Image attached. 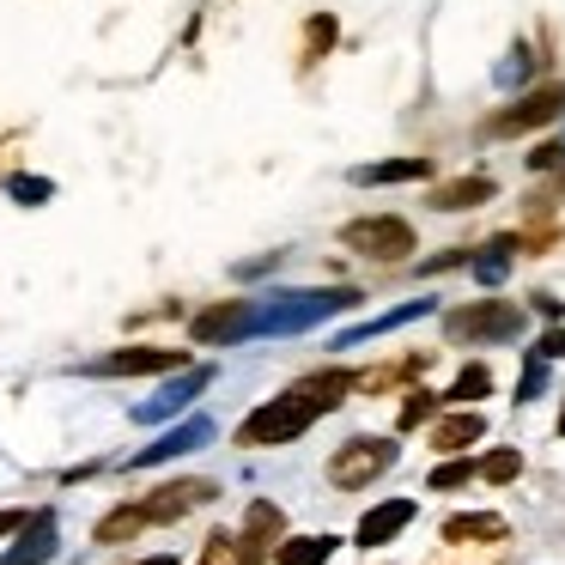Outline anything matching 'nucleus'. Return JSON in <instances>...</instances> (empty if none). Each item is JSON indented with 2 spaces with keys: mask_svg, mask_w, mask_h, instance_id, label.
Instances as JSON below:
<instances>
[{
  "mask_svg": "<svg viewBox=\"0 0 565 565\" xmlns=\"http://www.w3.org/2000/svg\"><path fill=\"white\" fill-rule=\"evenodd\" d=\"M329 43H334V19L329 13H317V19H310V25H305V55H298V62H322V55H329Z\"/></svg>",
  "mask_w": 565,
  "mask_h": 565,
  "instance_id": "obj_28",
  "label": "nucleus"
},
{
  "mask_svg": "<svg viewBox=\"0 0 565 565\" xmlns=\"http://www.w3.org/2000/svg\"><path fill=\"white\" fill-rule=\"evenodd\" d=\"M475 475L492 480V487H504V480L523 475V456H516V450H492V456H480V462H475Z\"/></svg>",
  "mask_w": 565,
  "mask_h": 565,
  "instance_id": "obj_27",
  "label": "nucleus"
},
{
  "mask_svg": "<svg viewBox=\"0 0 565 565\" xmlns=\"http://www.w3.org/2000/svg\"><path fill=\"white\" fill-rule=\"evenodd\" d=\"M286 535V511L274 499H256L244 511V529H237V565H268V553H274V541Z\"/></svg>",
  "mask_w": 565,
  "mask_h": 565,
  "instance_id": "obj_10",
  "label": "nucleus"
},
{
  "mask_svg": "<svg viewBox=\"0 0 565 565\" xmlns=\"http://www.w3.org/2000/svg\"><path fill=\"white\" fill-rule=\"evenodd\" d=\"M487 390H492V371L487 365H462L456 383H450V395H438V402H480Z\"/></svg>",
  "mask_w": 565,
  "mask_h": 565,
  "instance_id": "obj_24",
  "label": "nucleus"
},
{
  "mask_svg": "<svg viewBox=\"0 0 565 565\" xmlns=\"http://www.w3.org/2000/svg\"><path fill=\"white\" fill-rule=\"evenodd\" d=\"M431 159H383V164H353L359 189H383V183H426Z\"/></svg>",
  "mask_w": 565,
  "mask_h": 565,
  "instance_id": "obj_20",
  "label": "nucleus"
},
{
  "mask_svg": "<svg viewBox=\"0 0 565 565\" xmlns=\"http://www.w3.org/2000/svg\"><path fill=\"white\" fill-rule=\"evenodd\" d=\"M431 305H438V298H414V305H395V310H383V317H371V322H359V329H347L334 347H341V353H347V347H365V341H377V334L402 329V322H419V317H431Z\"/></svg>",
  "mask_w": 565,
  "mask_h": 565,
  "instance_id": "obj_15",
  "label": "nucleus"
},
{
  "mask_svg": "<svg viewBox=\"0 0 565 565\" xmlns=\"http://www.w3.org/2000/svg\"><path fill=\"white\" fill-rule=\"evenodd\" d=\"M189 353H177V347H122V353H104L92 359V377H164V371H183Z\"/></svg>",
  "mask_w": 565,
  "mask_h": 565,
  "instance_id": "obj_9",
  "label": "nucleus"
},
{
  "mask_svg": "<svg viewBox=\"0 0 565 565\" xmlns=\"http://www.w3.org/2000/svg\"><path fill=\"white\" fill-rule=\"evenodd\" d=\"M341 244L365 262H407L414 256V225H407L402 213H377V220L341 225Z\"/></svg>",
  "mask_w": 565,
  "mask_h": 565,
  "instance_id": "obj_6",
  "label": "nucleus"
},
{
  "mask_svg": "<svg viewBox=\"0 0 565 565\" xmlns=\"http://www.w3.org/2000/svg\"><path fill=\"white\" fill-rule=\"evenodd\" d=\"M201 444H213V419H183L177 431H164L159 444H147V450L128 456V468H152V462H171V456H189L201 450Z\"/></svg>",
  "mask_w": 565,
  "mask_h": 565,
  "instance_id": "obj_13",
  "label": "nucleus"
},
{
  "mask_svg": "<svg viewBox=\"0 0 565 565\" xmlns=\"http://www.w3.org/2000/svg\"><path fill=\"white\" fill-rule=\"evenodd\" d=\"M431 414H438V395H431V390H407L402 414H395V431H414V426H426Z\"/></svg>",
  "mask_w": 565,
  "mask_h": 565,
  "instance_id": "obj_26",
  "label": "nucleus"
},
{
  "mask_svg": "<svg viewBox=\"0 0 565 565\" xmlns=\"http://www.w3.org/2000/svg\"><path fill=\"white\" fill-rule=\"evenodd\" d=\"M334 547H341L334 535H286L274 541V565H329Z\"/></svg>",
  "mask_w": 565,
  "mask_h": 565,
  "instance_id": "obj_22",
  "label": "nucleus"
},
{
  "mask_svg": "<svg viewBox=\"0 0 565 565\" xmlns=\"http://www.w3.org/2000/svg\"><path fill=\"white\" fill-rule=\"evenodd\" d=\"M559 353H565V322H553V329L535 341V359H559Z\"/></svg>",
  "mask_w": 565,
  "mask_h": 565,
  "instance_id": "obj_33",
  "label": "nucleus"
},
{
  "mask_svg": "<svg viewBox=\"0 0 565 565\" xmlns=\"http://www.w3.org/2000/svg\"><path fill=\"white\" fill-rule=\"evenodd\" d=\"M13 547L0 553V565H43L55 559V511L43 504V511H25V523L13 529Z\"/></svg>",
  "mask_w": 565,
  "mask_h": 565,
  "instance_id": "obj_11",
  "label": "nucleus"
},
{
  "mask_svg": "<svg viewBox=\"0 0 565 565\" xmlns=\"http://www.w3.org/2000/svg\"><path fill=\"white\" fill-rule=\"evenodd\" d=\"M559 438H565V402H559Z\"/></svg>",
  "mask_w": 565,
  "mask_h": 565,
  "instance_id": "obj_38",
  "label": "nucleus"
},
{
  "mask_svg": "<svg viewBox=\"0 0 565 565\" xmlns=\"http://www.w3.org/2000/svg\"><path fill=\"white\" fill-rule=\"evenodd\" d=\"M468 262V249H444V256H431L426 262V274H444V268H462Z\"/></svg>",
  "mask_w": 565,
  "mask_h": 565,
  "instance_id": "obj_34",
  "label": "nucleus"
},
{
  "mask_svg": "<svg viewBox=\"0 0 565 565\" xmlns=\"http://www.w3.org/2000/svg\"><path fill=\"white\" fill-rule=\"evenodd\" d=\"M359 292L353 286H322V292H274L256 298V334H298V329H317V322L353 310Z\"/></svg>",
  "mask_w": 565,
  "mask_h": 565,
  "instance_id": "obj_2",
  "label": "nucleus"
},
{
  "mask_svg": "<svg viewBox=\"0 0 565 565\" xmlns=\"http://www.w3.org/2000/svg\"><path fill=\"white\" fill-rule=\"evenodd\" d=\"M487 438V419L475 414V407H462V414H444L438 426H431V450H444V456H462L468 444H480Z\"/></svg>",
  "mask_w": 565,
  "mask_h": 565,
  "instance_id": "obj_18",
  "label": "nucleus"
},
{
  "mask_svg": "<svg viewBox=\"0 0 565 565\" xmlns=\"http://www.w3.org/2000/svg\"><path fill=\"white\" fill-rule=\"evenodd\" d=\"M395 438H371V431H359V438H347L341 450L329 456V487L341 492H365L371 480H383L395 468Z\"/></svg>",
  "mask_w": 565,
  "mask_h": 565,
  "instance_id": "obj_5",
  "label": "nucleus"
},
{
  "mask_svg": "<svg viewBox=\"0 0 565 565\" xmlns=\"http://www.w3.org/2000/svg\"><path fill=\"white\" fill-rule=\"evenodd\" d=\"M468 480H475V462H468V456H444V462L431 468L426 487L431 492H456V487H468Z\"/></svg>",
  "mask_w": 565,
  "mask_h": 565,
  "instance_id": "obj_25",
  "label": "nucleus"
},
{
  "mask_svg": "<svg viewBox=\"0 0 565 565\" xmlns=\"http://www.w3.org/2000/svg\"><path fill=\"white\" fill-rule=\"evenodd\" d=\"M541 390H547V359H535V353H529L523 377H516V402H535Z\"/></svg>",
  "mask_w": 565,
  "mask_h": 565,
  "instance_id": "obj_30",
  "label": "nucleus"
},
{
  "mask_svg": "<svg viewBox=\"0 0 565 565\" xmlns=\"http://www.w3.org/2000/svg\"><path fill=\"white\" fill-rule=\"evenodd\" d=\"M201 347H237L256 334V298H225V305H207L195 322H189Z\"/></svg>",
  "mask_w": 565,
  "mask_h": 565,
  "instance_id": "obj_8",
  "label": "nucleus"
},
{
  "mask_svg": "<svg viewBox=\"0 0 565 565\" xmlns=\"http://www.w3.org/2000/svg\"><path fill=\"white\" fill-rule=\"evenodd\" d=\"M317 407L305 402L298 390H286V395H274V402H262L256 414L237 426V444L244 450H268V444H292V438H305L310 426H317Z\"/></svg>",
  "mask_w": 565,
  "mask_h": 565,
  "instance_id": "obj_3",
  "label": "nucleus"
},
{
  "mask_svg": "<svg viewBox=\"0 0 565 565\" xmlns=\"http://www.w3.org/2000/svg\"><path fill=\"white\" fill-rule=\"evenodd\" d=\"M559 164H565V140H547V147H535L529 171H559Z\"/></svg>",
  "mask_w": 565,
  "mask_h": 565,
  "instance_id": "obj_32",
  "label": "nucleus"
},
{
  "mask_svg": "<svg viewBox=\"0 0 565 565\" xmlns=\"http://www.w3.org/2000/svg\"><path fill=\"white\" fill-rule=\"evenodd\" d=\"M207 383H213V371H201V365L189 371V365H183V371H177V383H164V390L152 395V402H140V407H135V419H140V426H152V419H171V414H183V407L195 402V395L207 390Z\"/></svg>",
  "mask_w": 565,
  "mask_h": 565,
  "instance_id": "obj_12",
  "label": "nucleus"
},
{
  "mask_svg": "<svg viewBox=\"0 0 565 565\" xmlns=\"http://www.w3.org/2000/svg\"><path fill=\"white\" fill-rule=\"evenodd\" d=\"M426 365H431V353H402L395 365H383V371H359L353 390L359 395H383L390 383H402V377H426Z\"/></svg>",
  "mask_w": 565,
  "mask_h": 565,
  "instance_id": "obj_21",
  "label": "nucleus"
},
{
  "mask_svg": "<svg viewBox=\"0 0 565 565\" xmlns=\"http://www.w3.org/2000/svg\"><path fill=\"white\" fill-rule=\"evenodd\" d=\"M492 195H499L492 177H456V183L431 189V207H438V213H468V207H487Z\"/></svg>",
  "mask_w": 565,
  "mask_h": 565,
  "instance_id": "obj_17",
  "label": "nucleus"
},
{
  "mask_svg": "<svg viewBox=\"0 0 565 565\" xmlns=\"http://www.w3.org/2000/svg\"><path fill=\"white\" fill-rule=\"evenodd\" d=\"M207 499H220V487H213V480H201V475H189V480H164V487H152V492H147V499L116 504V511L98 523V541H104V547H122V541H135V535H140V529L183 523V516H189V511H201Z\"/></svg>",
  "mask_w": 565,
  "mask_h": 565,
  "instance_id": "obj_1",
  "label": "nucleus"
},
{
  "mask_svg": "<svg viewBox=\"0 0 565 565\" xmlns=\"http://www.w3.org/2000/svg\"><path fill=\"white\" fill-rule=\"evenodd\" d=\"M19 523H25V511H0V541L13 535V529H19Z\"/></svg>",
  "mask_w": 565,
  "mask_h": 565,
  "instance_id": "obj_36",
  "label": "nucleus"
},
{
  "mask_svg": "<svg viewBox=\"0 0 565 565\" xmlns=\"http://www.w3.org/2000/svg\"><path fill=\"white\" fill-rule=\"evenodd\" d=\"M511 535V523H504L499 511H456L444 516V541L450 547H462V541H504Z\"/></svg>",
  "mask_w": 565,
  "mask_h": 565,
  "instance_id": "obj_19",
  "label": "nucleus"
},
{
  "mask_svg": "<svg viewBox=\"0 0 565 565\" xmlns=\"http://www.w3.org/2000/svg\"><path fill=\"white\" fill-rule=\"evenodd\" d=\"M140 565H177V559H171V553H152V559H140Z\"/></svg>",
  "mask_w": 565,
  "mask_h": 565,
  "instance_id": "obj_37",
  "label": "nucleus"
},
{
  "mask_svg": "<svg viewBox=\"0 0 565 565\" xmlns=\"http://www.w3.org/2000/svg\"><path fill=\"white\" fill-rule=\"evenodd\" d=\"M414 511H419L414 499H383V504H371V511L359 516V547H383V541H395L407 523H414Z\"/></svg>",
  "mask_w": 565,
  "mask_h": 565,
  "instance_id": "obj_14",
  "label": "nucleus"
},
{
  "mask_svg": "<svg viewBox=\"0 0 565 565\" xmlns=\"http://www.w3.org/2000/svg\"><path fill=\"white\" fill-rule=\"evenodd\" d=\"M7 195L25 201V207H43V201L55 195V183H43V177H13V183H7Z\"/></svg>",
  "mask_w": 565,
  "mask_h": 565,
  "instance_id": "obj_29",
  "label": "nucleus"
},
{
  "mask_svg": "<svg viewBox=\"0 0 565 565\" xmlns=\"http://www.w3.org/2000/svg\"><path fill=\"white\" fill-rule=\"evenodd\" d=\"M559 116H565V86H541V92H523V98H516L511 110L492 116L487 135H499V140H511V135H535V128L559 122Z\"/></svg>",
  "mask_w": 565,
  "mask_h": 565,
  "instance_id": "obj_7",
  "label": "nucleus"
},
{
  "mask_svg": "<svg viewBox=\"0 0 565 565\" xmlns=\"http://www.w3.org/2000/svg\"><path fill=\"white\" fill-rule=\"evenodd\" d=\"M529 329V310L523 305H504V298H487V305H456L444 310V334L450 341H516Z\"/></svg>",
  "mask_w": 565,
  "mask_h": 565,
  "instance_id": "obj_4",
  "label": "nucleus"
},
{
  "mask_svg": "<svg viewBox=\"0 0 565 565\" xmlns=\"http://www.w3.org/2000/svg\"><path fill=\"white\" fill-rule=\"evenodd\" d=\"M535 310H541V317H553V322L565 317V305H559V298H547V292H535Z\"/></svg>",
  "mask_w": 565,
  "mask_h": 565,
  "instance_id": "obj_35",
  "label": "nucleus"
},
{
  "mask_svg": "<svg viewBox=\"0 0 565 565\" xmlns=\"http://www.w3.org/2000/svg\"><path fill=\"white\" fill-rule=\"evenodd\" d=\"M201 565H237V541L225 535V529H220V535H207V547H201Z\"/></svg>",
  "mask_w": 565,
  "mask_h": 565,
  "instance_id": "obj_31",
  "label": "nucleus"
},
{
  "mask_svg": "<svg viewBox=\"0 0 565 565\" xmlns=\"http://www.w3.org/2000/svg\"><path fill=\"white\" fill-rule=\"evenodd\" d=\"M292 390L305 395V402L317 407V414H334V407H341L347 395H353V371H341V365H334V371H310V377H298V383H292Z\"/></svg>",
  "mask_w": 565,
  "mask_h": 565,
  "instance_id": "obj_16",
  "label": "nucleus"
},
{
  "mask_svg": "<svg viewBox=\"0 0 565 565\" xmlns=\"http://www.w3.org/2000/svg\"><path fill=\"white\" fill-rule=\"evenodd\" d=\"M511 249H516V237H492L487 249H475V256H468L475 280H480V286H499L504 274H511Z\"/></svg>",
  "mask_w": 565,
  "mask_h": 565,
  "instance_id": "obj_23",
  "label": "nucleus"
}]
</instances>
